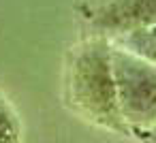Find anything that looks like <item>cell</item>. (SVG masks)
I'll return each instance as SVG.
<instances>
[{
  "mask_svg": "<svg viewBox=\"0 0 156 143\" xmlns=\"http://www.w3.org/2000/svg\"><path fill=\"white\" fill-rule=\"evenodd\" d=\"M64 100L86 122L130 137L118 111L111 43L107 39L92 37L71 51L64 73Z\"/></svg>",
  "mask_w": 156,
  "mask_h": 143,
  "instance_id": "obj_1",
  "label": "cell"
},
{
  "mask_svg": "<svg viewBox=\"0 0 156 143\" xmlns=\"http://www.w3.org/2000/svg\"><path fill=\"white\" fill-rule=\"evenodd\" d=\"M77 13L94 37L113 41L156 26V0H83Z\"/></svg>",
  "mask_w": 156,
  "mask_h": 143,
  "instance_id": "obj_3",
  "label": "cell"
},
{
  "mask_svg": "<svg viewBox=\"0 0 156 143\" xmlns=\"http://www.w3.org/2000/svg\"><path fill=\"white\" fill-rule=\"evenodd\" d=\"M109 43L137 56V58H141V60H145V62H150L152 66H156V26L122 34Z\"/></svg>",
  "mask_w": 156,
  "mask_h": 143,
  "instance_id": "obj_4",
  "label": "cell"
},
{
  "mask_svg": "<svg viewBox=\"0 0 156 143\" xmlns=\"http://www.w3.org/2000/svg\"><path fill=\"white\" fill-rule=\"evenodd\" d=\"M111 73L128 134L156 124V66L111 45Z\"/></svg>",
  "mask_w": 156,
  "mask_h": 143,
  "instance_id": "obj_2",
  "label": "cell"
},
{
  "mask_svg": "<svg viewBox=\"0 0 156 143\" xmlns=\"http://www.w3.org/2000/svg\"><path fill=\"white\" fill-rule=\"evenodd\" d=\"M130 137H135L139 143H156V124H152V126L145 128V130H137V132H133Z\"/></svg>",
  "mask_w": 156,
  "mask_h": 143,
  "instance_id": "obj_6",
  "label": "cell"
},
{
  "mask_svg": "<svg viewBox=\"0 0 156 143\" xmlns=\"http://www.w3.org/2000/svg\"><path fill=\"white\" fill-rule=\"evenodd\" d=\"M0 143H24L20 117L2 92H0Z\"/></svg>",
  "mask_w": 156,
  "mask_h": 143,
  "instance_id": "obj_5",
  "label": "cell"
}]
</instances>
